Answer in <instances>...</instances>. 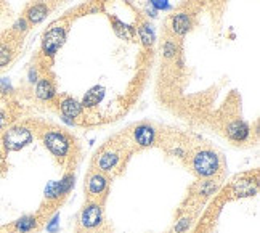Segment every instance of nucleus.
<instances>
[{"label": "nucleus", "instance_id": "f257e3e1", "mask_svg": "<svg viewBox=\"0 0 260 233\" xmlns=\"http://www.w3.org/2000/svg\"><path fill=\"white\" fill-rule=\"evenodd\" d=\"M193 169L199 177H213L220 171V161L213 151L202 150L194 155Z\"/></svg>", "mask_w": 260, "mask_h": 233}, {"label": "nucleus", "instance_id": "f03ea898", "mask_svg": "<svg viewBox=\"0 0 260 233\" xmlns=\"http://www.w3.org/2000/svg\"><path fill=\"white\" fill-rule=\"evenodd\" d=\"M2 140L8 151H20L32 142V132L24 126H13L3 133Z\"/></svg>", "mask_w": 260, "mask_h": 233}, {"label": "nucleus", "instance_id": "7ed1b4c3", "mask_svg": "<svg viewBox=\"0 0 260 233\" xmlns=\"http://www.w3.org/2000/svg\"><path fill=\"white\" fill-rule=\"evenodd\" d=\"M66 40V29L63 26H51L47 32L44 34L42 40V52L47 56H55L58 50L61 49Z\"/></svg>", "mask_w": 260, "mask_h": 233}, {"label": "nucleus", "instance_id": "20e7f679", "mask_svg": "<svg viewBox=\"0 0 260 233\" xmlns=\"http://www.w3.org/2000/svg\"><path fill=\"white\" fill-rule=\"evenodd\" d=\"M44 145L48 148L51 155H55L56 158H65L71 150V142L63 132L58 130H50L44 135Z\"/></svg>", "mask_w": 260, "mask_h": 233}, {"label": "nucleus", "instance_id": "39448f33", "mask_svg": "<svg viewBox=\"0 0 260 233\" xmlns=\"http://www.w3.org/2000/svg\"><path fill=\"white\" fill-rule=\"evenodd\" d=\"M103 222V209L98 203H89L80 214V225L84 229H96Z\"/></svg>", "mask_w": 260, "mask_h": 233}, {"label": "nucleus", "instance_id": "423d86ee", "mask_svg": "<svg viewBox=\"0 0 260 233\" xmlns=\"http://www.w3.org/2000/svg\"><path fill=\"white\" fill-rule=\"evenodd\" d=\"M134 137H135V142L140 145V147L146 148V147H151L154 143L156 130H154V127L149 124H140V126H137V129L134 130Z\"/></svg>", "mask_w": 260, "mask_h": 233}, {"label": "nucleus", "instance_id": "0eeeda50", "mask_svg": "<svg viewBox=\"0 0 260 233\" xmlns=\"http://www.w3.org/2000/svg\"><path fill=\"white\" fill-rule=\"evenodd\" d=\"M227 133L231 140H235V142H244V140H247V137H249L251 130L246 122L233 121V122H230L227 127Z\"/></svg>", "mask_w": 260, "mask_h": 233}, {"label": "nucleus", "instance_id": "6e6552de", "mask_svg": "<svg viewBox=\"0 0 260 233\" xmlns=\"http://www.w3.org/2000/svg\"><path fill=\"white\" fill-rule=\"evenodd\" d=\"M60 108H61L63 116H65V118H69V119L77 118V116L82 114V109H84L82 103L77 102L76 98H72V97L65 98V100L61 102Z\"/></svg>", "mask_w": 260, "mask_h": 233}, {"label": "nucleus", "instance_id": "1a4fd4ad", "mask_svg": "<svg viewBox=\"0 0 260 233\" xmlns=\"http://www.w3.org/2000/svg\"><path fill=\"white\" fill-rule=\"evenodd\" d=\"M106 186H108V179L103 174L96 172L94 176H90L89 183H87V190H89L90 196H98L106 190Z\"/></svg>", "mask_w": 260, "mask_h": 233}, {"label": "nucleus", "instance_id": "9d476101", "mask_svg": "<svg viewBox=\"0 0 260 233\" xmlns=\"http://www.w3.org/2000/svg\"><path fill=\"white\" fill-rule=\"evenodd\" d=\"M47 15H48V7L45 3L39 2V3H34L32 7H29L26 18L29 23H32V25H39V23H42L47 18Z\"/></svg>", "mask_w": 260, "mask_h": 233}, {"label": "nucleus", "instance_id": "9b49d317", "mask_svg": "<svg viewBox=\"0 0 260 233\" xmlns=\"http://www.w3.org/2000/svg\"><path fill=\"white\" fill-rule=\"evenodd\" d=\"M36 97L39 100H44V102H48L51 98L55 97V85L51 84L50 79H39L36 82Z\"/></svg>", "mask_w": 260, "mask_h": 233}, {"label": "nucleus", "instance_id": "f8f14e48", "mask_svg": "<svg viewBox=\"0 0 260 233\" xmlns=\"http://www.w3.org/2000/svg\"><path fill=\"white\" fill-rule=\"evenodd\" d=\"M191 27V18L187 13H178L172 18V31L178 36H185Z\"/></svg>", "mask_w": 260, "mask_h": 233}, {"label": "nucleus", "instance_id": "ddd939ff", "mask_svg": "<svg viewBox=\"0 0 260 233\" xmlns=\"http://www.w3.org/2000/svg\"><path fill=\"white\" fill-rule=\"evenodd\" d=\"M103 97H105V89H103V87H98V85L92 87V89L84 95L82 106L84 108H94L103 100Z\"/></svg>", "mask_w": 260, "mask_h": 233}, {"label": "nucleus", "instance_id": "4468645a", "mask_svg": "<svg viewBox=\"0 0 260 233\" xmlns=\"http://www.w3.org/2000/svg\"><path fill=\"white\" fill-rule=\"evenodd\" d=\"M118 162H119V155L108 151V153H103L100 156V159H98V167H100V171L103 172H111L113 169L118 166Z\"/></svg>", "mask_w": 260, "mask_h": 233}, {"label": "nucleus", "instance_id": "2eb2a0df", "mask_svg": "<svg viewBox=\"0 0 260 233\" xmlns=\"http://www.w3.org/2000/svg\"><path fill=\"white\" fill-rule=\"evenodd\" d=\"M36 225H37V220L34 215H23L21 219L16 220L15 230L18 233H29V232H32L34 229H36Z\"/></svg>", "mask_w": 260, "mask_h": 233}, {"label": "nucleus", "instance_id": "dca6fc26", "mask_svg": "<svg viewBox=\"0 0 260 233\" xmlns=\"http://www.w3.org/2000/svg\"><path fill=\"white\" fill-rule=\"evenodd\" d=\"M138 36H140V40L144 47H151L154 44V31L151 29V26L143 25L138 29Z\"/></svg>", "mask_w": 260, "mask_h": 233}, {"label": "nucleus", "instance_id": "f3484780", "mask_svg": "<svg viewBox=\"0 0 260 233\" xmlns=\"http://www.w3.org/2000/svg\"><path fill=\"white\" fill-rule=\"evenodd\" d=\"M11 61V50L8 45L0 44V68L7 66Z\"/></svg>", "mask_w": 260, "mask_h": 233}, {"label": "nucleus", "instance_id": "a211bd4d", "mask_svg": "<svg viewBox=\"0 0 260 233\" xmlns=\"http://www.w3.org/2000/svg\"><path fill=\"white\" fill-rule=\"evenodd\" d=\"M116 23V32L119 34L120 37H124V39H132V36H134V34H132V29L129 27V26H125V25H122V23L120 21H114Z\"/></svg>", "mask_w": 260, "mask_h": 233}, {"label": "nucleus", "instance_id": "6ab92c4d", "mask_svg": "<svg viewBox=\"0 0 260 233\" xmlns=\"http://www.w3.org/2000/svg\"><path fill=\"white\" fill-rule=\"evenodd\" d=\"M149 3H151V7L156 10V11H159V10H170V3H169V0H149Z\"/></svg>", "mask_w": 260, "mask_h": 233}, {"label": "nucleus", "instance_id": "aec40b11", "mask_svg": "<svg viewBox=\"0 0 260 233\" xmlns=\"http://www.w3.org/2000/svg\"><path fill=\"white\" fill-rule=\"evenodd\" d=\"M175 53H177V45L170 42V40H167V42L164 44V56L172 58V56H175Z\"/></svg>", "mask_w": 260, "mask_h": 233}, {"label": "nucleus", "instance_id": "412c9836", "mask_svg": "<svg viewBox=\"0 0 260 233\" xmlns=\"http://www.w3.org/2000/svg\"><path fill=\"white\" fill-rule=\"evenodd\" d=\"M13 29H15L16 32H24V31H27V20H26V18L16 20L15 25H13Z\"/></svg>", "mask_w": 260, "mask_h": 233}, {"label": "nucleus", "instance_id": "4be33fe9", "mask_svg": "<svg viewBox=\"0 0 260 233\" xmlns=\"http://www.w3.org/2000/svg\"><path fill=\"white\" fill-rule=\"evenodd\" d=\"M189 220H191L189 217H182L180 220H178L177 227H175V232L180 233V232H185V230H187L188 227H189Z\"/></svg>", "mask_w": 260, "mask_h": 233}, {"label": "nucleus", "instance_id": "5701e85b", "mask_svg": "<svg viewBox=\"0 0 260 233\" xmlns=\"http://www.w3.org/2000/svg\"><path fill=\"white\" fill-rule=\"evenodd\" d=\"M27 79H29V82L34 84V82H37L39 80V76H37V71L34 68L29 69V74H27Z\"/></svg>", "mask_w": 260, "mask_h": 233}, {"label": "nucleus", "instance_id": "b1692460", "mask_svg": "<svg viewBox=\"0 0 260 233\" xmlns=\"http://www.w3.org/2000/svg\"><path fill=\"white\" fill-rule=\"evenodd\" d=\"M5 124H7V114H5L2 109H0V130L3 129Z\"/></svg>", "mask_w": 260, "mask_h": 233}]
</instances>
